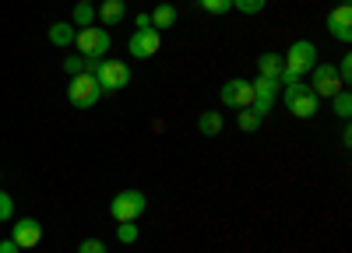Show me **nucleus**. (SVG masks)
Listing matches in <instances>:
<instances>
[{"label":"nucleus","instance_id":"412c9836","mask_svg":"<svg viewBox=\"0 0 352 253\" xmlns=\"http://www.w3.org/2000/svg\"><path fill=\"white\" fill-rule=\"evenodd\" d=\"M335 112H338L342 120H349V112H352V95L349 92H338L335 95Z\"/></svg>","mask_w":352,"mask_h":253},{"label":"nucleus","instance_id":"bb28decb","mask_svg":"<svg viewBox=\"0 0 352 253\" xmlns=\"http://www.w3.org/2000/svg\"><path fill=\"white\" fill-rule=\"evenodd\" d=\"M134 25H138V28H152V14H138Z\"/></svg>","mask_w":352,"mask_h":253},{"label":"nucleus","instance_id":"b1692460","mask_svg":"<svg viewBox=\"0 0 352 253\" xmlns=\"http://www.w3.org/2000/svg\"><path fill=\"white\" fill-rule=\"evenodd\" d=\"M64 71L74 77V74H85V60H81V56H67V60H64Z\"/></svg>","mask_w":352,"mask_h":253},{"label":"nucleus","instance_id":"4468645a","mask_svg":"<svg viewBox=\"0 0 352 253\" xmlns=\"http://www.w3.org/2000/svg\"><path fill=\"white\" fill-rule=\"evenodd\" d=\"M50 43H53V46H71V43H74V25L53 21V25H50Z\"/></svg>","mask_w":352,"mask_h":253},{"label":"nucleus","instance_id":"6ab92c4d","mask_svg":"<svg viewBox=\"0 0 352 253\" xmlns=\"http://www.w3.org/2000/svg\"><path fill=\"white\" fill-rule=\"evenodd\" d=\"M116 239H120V243H134L138 239V221H120V225H116Z\"/></svg>","mask_w":352,"mask_h":253},{"label":"nucleus","instance_id":"f3484780","mask_svg":"<svg viewBox=\"0 0 352 253\" xmlns=\"http://www.w3.org/2000/svg\"><path fill=\"white\" fill-rule=\"evenodd\" d=\"M74 25H78V28H92V25H96L92 4H74Z\"/></svg>","mask_w":352,"mask_h":253},{"label":"nucleus","instance_id":"f257e3e1","mask_svg":"<svg viewBox=\"0 0 352 253\" xmlns=\"http://www.w3.org/2000/svg\"><path fill=\"white\" fill-rule=\"evenodd\" d=\"M282 102H285V109L292 112V117H300V120H310L317 112V106H320L317 92L310 88V84H303V81L285 84V88H282Z\"/></svg>","mask_w":352,"mask_h":253},{"label":"nucleus","instance_id":"aec40b11","mask_svg":"<svg viewBox=\"0 0 352 253\" xmlns=\"http://www.w3.org/2000/svg\"><path fill=\"white\" fill-rule=\"evenodd\" d=\"M264 4H268V0H232V8L240 14H257V11H264Z\"/></svg>","mask_w":352,"mask_h":253},{"label":"nucleus","instance_id":"9d476101","mask_svg":"<svg viewBox=\"0 0 352 253\" xmlns=\"http://www.w3.org/2000/svg\"><path fill=\"white\" fill-rule=\"evenodd\" d=\"M324 28H328L338 43H352V8H349V0H342V4L328 14Z\"/></svg>","mask_w":352,"mask_h":253},{"label":"nucleus","instance_id":"39448f33","mask_svg":"<svg viewBox=\"0 0 352 253\" xmlns=\"http://www.w3.org/2000/svg\"><path fill=\"white\" fill-rule=\"evenodd\" d=\"M317 67V46L310 39H300V43H292L289 53H285V71H292L296 77L310 74Z\"/></svg>","mask_w":352,"mask_h":253},{"label":"nucleus","instance_id":"7ed1b4c3","mask_svg":"<svg viewBox=\"0 0 352 253\" xmlns=\"http://www.w3.org/2000/svg\"><path fill=\"white\" fill-rule=\"evenodd\" d=\"M74 43H78V53L85 56V60H102L106 49H109V32L99 25L92 28H78L74 32Z\"/></svg>","mask_w":352,"mask_h":253},{"label":"nucleus","instance_id":"0eeeda50","mask_svg":"<svg viewBox=\"0 0 352 253\" xmlns=\"http://www.w3.org/2000/svg\"><path fill=\"white\" fill-rule=\"evenodd\" d=\"M131 56L134 60H152V56L162 49V32H155V28H138V32L131 36L127 43Z\"/></svg>","mask_w":352,"mask_h":253},{"label":"nucleus","instance_id":"393cba45","mask_svg":"<svg viewBox=\"0 0 352 253\" xmlns=\"http://www.w3.org/2000/svg\"><path fill=\"white\" fill-rule=\"evenodd\" d=\"M11 215H14V201H11L8 193H0V221H8Z\"/></svg>","mask_w":352,"mask_h":253},{"label":"nucleus","instance_id":"a211bd4d","mask_svg":"<svg viewBox=\"0 0 352 253\" xmlns=\"http://www.w3.org/2000/svg\"><path fill=\"white\" fill-rule=\"evenodd\" d=\"M236 127H240V130H247V134H254V130L261 127V117H257V112H250V109H240Z\"/></svg>","mask_w":352,"mask_h":253},{"label":"nucleus","instance_id":"f8f14e48","mask_svg":"<svg viewBox=\"0 0 352 253\" xmlns=\"http://www.w3.org/2000/svg\"><path fill=\"white\" fill-rule=\"evenodd\" d=\"M282 67H285V56H282V53H275V49H268V53H261V56H257V74H261V77L278 81Z\"/></svg>","mask_w":352,"mask_h":253},{"label":"nucleus","instance_id":"cd10ccee","mask_svg":"<svg viewBox=\"0 0 352 253\" xmlns=\"http://www.w3.org/2000/svg\"><path fill=\"white\" fill-rule=\"evenodd\" d=\"M0 253H18V243L14 239H4V243H0Z\"/></svg>","mask_w":352,"mask_h":253},{"label":"nucleus","instance_id":"1a4fd4ad","mask_svg":"<svg viewBox=\"0 0 352 253\" xmlns=\"http://www.w3.org/2000/svg\"><path fill=\"white\" fill-rule=\"evenodd\" d=\"M222 102L232 106V109H250L254 102V88H250V81L247 77H232L222 84Z\"/></svg>","mask_w":352,"mask_h":253},{"label":"nucleus","instance_id":"20e7f679","mask_svg":"<svg viewBox=\"0 0 352 253\" xmlns=\"http://www.w3.org/2000/svg\"><path fill=\"white\" fill-rule=\"evenodd\" d=\"M96 81L102 92H116V88H127L131 84V67L124 60H96Z\"/></svg>","mask_w":352,"mask_h":253},{"label":"nucleus","instance_id":"ddd939ff","mask_svg":"<svg viewBox=\"0 0 352 253\" xmlns=\"http://www.w3.org/2000/svg\"><path fill=\"white\" fill-rule=\"evenodd\" d=\"M124 14H127V4H124V0H102V8L96 11V18L102 21V28L120 25V21H124Z\"/></svg>","mask_w":352,"mask_h":253},{"label":"nucleus","instance_id":"9b49d317","mask_svg":"<svg viewBox=\"0 0 352 253\" xmlns=\"http://www.w3.org/2000/svg\"><path fill=\"white\" fill-rule=\"evenodd\" d=\"M11 239L18 243V250H32V246H39V239H43V225H39L36 218H18Z\"/></svg>","mask_w":352,"mask_h":253},{"label":"nucleus","instance_id":"5701e85b","mask_svg":"<svg viewBox=\"0 0 352 253\" xmlns=\"http://www.w3.org/2000/svg\"><path fill=\"white\" fill-rule=\"evenodd\" d=\"M78 253H106V243L102 239H81L78 243Z\"/></svg>","mask_w":352,"mask_h":253},{"label":"nucleus","instance_id":"4be33fe9","mask_svg":"<svg viewBox=\"0 0 352 253\" xmlns=\"http://www.w3.org/2000/svg\"><path fill=\"white\" fill-rule=\"evenodd\" d=\"M201 8L208 11V14H226L232 8V0H201Z\"/></svg>","mask_w":352,"mask_h":253},{"label":"nucleus","instance_id":"423d86ee","mask_svg":"<svg viewBox=\"0 0 352 253\" xmlns=\"http://www.w3.org/2000/svg\"><path fill=\"white\" fill-rule=\"evenodd\" d=\"M109 211L116 221H138L141 211H144V193L141 190H120L109 201Z\"/></svg>","mask_w":352,"mask_h":253},{"label":"nucleus","instance_id":"dca6fc26","mask_svg":"<svg viewBox=\"0 0 352 253\" xmlns=\"http://www.w3.org/2000/svg\"><path fill=\"white\" fill-rule=\"evenodd\" d=\"M197 127H201V134H204V137H215V134L222 130V117H219L215 109H208V112H201Z\"/></svg>","mask_w":352,"mask_h":253},{"label":"nucleus","instance_id":"2eb2a0df","mask_svg":"<svg viewBox=\"0 0 352 253\" xmlns=\"http://www.w3.org/2000/svg\"><path fill=\"white\" fill-rule=\"evenodd\" d=\"M169 25H176V8L173 4H159L152 11V28H155V32H162V28H169Z\"/></svg>","mask_w":352,"mask_h":253},{"label":"nucleus","instance_id":"a878e982","mask_svg":"<svg viewBox=\"0 0 352 253\" xmlns=\"http://www.w3.org/2000/svg\"><path fill=\"white\" fill-rule=\"evenodd\" d=\"M335 71H338V77H342V84H345V81H349V77H352V56H349V53H345V56H342V64H338V67H335Z\"/></svg>","mask_w":352,"mask_h":253},{"label":"nucleus","instance_id":"6e6552de","mask_svg":"<svg viewBox=\"0 0 352 253\" xmlns=\"http://www.w3.org/2000/svg\"><path fill=\"white\" fill-rule=\"evenodd\" d=\"M310 74H314L310 88L317 92V99H335V95L342 92V77H338V71H335L331 64H320V67H314Z\"/></svg>","mask_w":352,"mask_h":253},{"label":"nucleus","instance_id":"c756f323","mask_svg":"<svg viewBox=\"0 0 352 253\" xmlns=\"http://www.w3.org/2000/svg\"><path fill=\"white\" fill-rule=\"evenodd\" d=\"M159 4H169V0H159Z\"/></svg>","mask_w":352,"mask_h":253},{"label":"nucleus","instance_id":"c85d7f7f","mask_svg":"<svg viewBox=\"0 0 352 253\" xmlns=\"http://www.w3.org/2000/svg\"><path fill=\"white\" fill-rule=\"evenodd\" d=\"M78 4H92V0H78Z\"/></svg>","mask_w":352,"mask_h":253},{"label":"nucleus","instance_id":"f03ea898","mask_svg":"<svg viewBox=\"0 0 352 253\" xmlns=\"http://www.w3.org/2000/svg\"><path fill=\"white\" fill-rule=\"evenodd\" d=\"M67 99H71V106H78V109H92V106L102 99V88H99L96 74H74L71 84H67Z\"/></svg>","mask_w":352,"mask_h":253}]
</instances>
